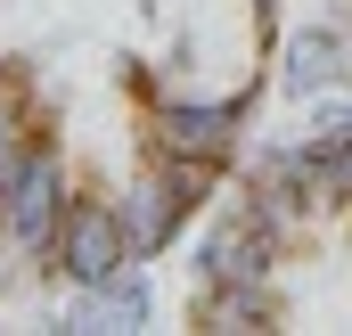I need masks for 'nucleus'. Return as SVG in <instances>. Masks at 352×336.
Returning a JSON list of instances; mask_svg holds the SVG:
<instances>
[{"label": "nucleus", "mask_w": 352, "mask_h": 336, "mask_svg": "<svg viewBox=\"0 0 352 336\" xmlns=\"http://www.w3.org/2000/svg\"><path fill=\"white\" fill-rule=\"evenodd\" d=\"M238 132H246V98L173 90V83H148V74H140V148H148V156L230 165V156H238Z\"/></svg>", "instance_id": "obj_1"}, {"label": "nucleus", "mask_w": 352, "mask_h": 336, "mask_svg": "<svg viewBox=\"0 0 352 336\" xmlns=\"http://www.w3.org/2000/svg\"><path fill=\"white\" fill-rule=\"evenodd\" d=\"M66 205H74V172H66V148L41 132L33 165L16 172L8 197H0V246L16 254V262H50L58 254V230H66Z\"/></svg>", "instance_id": "obj_2"}, {"label": "nucleus", "mask_w": 352, "mask_h": 336, "mask_svg": "<svg viewBox=\"0 0 352 336\" xmlns=\"http://www.w3.org/2000/svg\"><path fill=\"white\" fill-rule=\"evenodd\" d=\"M123 262H131V230H123L115 197H98V189H74V205H66V230H58V254H50V271H58L66 287H107Z\"/></svg>", "instance_id": "obj_3"}, {"label": "nucleus", "mask_w": 352, "mask_h": 336, "mask_svg": "<svg viewBox=\"0 0 352 336\" xmlns=\"http://www.w3.org/2000/svg\"><path fill=\"white\" fill-rule=\"evenodd\" d=\"M246 271H278V238L254 222V205H246V197H230V205L205 222L197 254H188V279H197V287H213V279H246Z\"/></svg>", "instance_id": "obj_4"}, {"label": "nucleus", "mask_w": 352, "mask_h": 336, "mask_svg": "<svg viewBox=\"0 0 352 336\" xmlns=\"http://www.w3.org/2000/svg\"><path fill=\"white\" fill-rule=\"evenodd\" d=\"M188 320L197 328H278L287 320V295H278V271H246V279H213L188 295Z\"/></svg>", "instance_id": "obj_5"}, {"label": "nucleus", "mask_w": 352, "mask_h": 336, "mask_svg": "<svg viewBox=\"0 0 352 336\" xmlns=\"http://www.w3.org/2000/svg\"><path fill=\"white\" fill-rule=\"evenodd\" d=\"M115 213H123V230H131V254H140V262H156V254L180 238V222H188V205L173 197V180L148 165V156H140V172L115 189Z\"/></svg>", "instance_id": "obj_6"}, {"label": "nucleus", "mask_w": 352, "mask_h": 336, "mask_svg": "<svg viewBox=\"0 0 352 336\" xmlns=\"http://www.w3.org/2000/svg\"><path fill=\"white\" fill-rule=\"evenodd\" d=\"M352 74V41L336 25H303V33H287V50H278V90L287 98H320V90H336Z\"/></svg>", "instance_id": "obj_7"}, {"label": "nucleus", "mask_w": 352, "mask_h": 336, "mask_svg": "<svg viewBox=\"0 0 352 336\" xmlns=\"http://www.w3.org/2000/svg\"><path fill=\"white\" fill-rule=\"evenodd\" d=\"M107 295V328H148V312H156V287H148V271H140V254L98 287Z\"/></svg>", "instance_id": "obj_8"}, {"label": "nucleus", "mask_w": 352, "mask_h": 336, "mask_svg": "<svg viewBox=\"0 0 352 336\" xmlns=\"http://www.w3.org/2000/svg\"><path fill=\"white\" fill-rule=\"evenodd\" d=\"M311 148V165H320V197H328V213L344 205L352 213V140H303Z\"/></svg>", "instance_id": "obj_9"}, {"label": "nucleus", "mask_w": 352, "mask_h": 336, "mask_svg": "<svg viewBox=\"0 0 352 336\" xmlns=\"http://www.w3.org/2000/svg\"><path fill=\"white\" fill-rule=\"evenodd\" d=\"M41 132H50V123H0V197H8V180H16V172L33 165Z\"/></svg>", "instance_id": "obj_10"}, {"label": "nucleus", "mask_w": 352, "mask_h": 336, "mask_svg": "<svg viewBox=\"0 0 352 336\" xmlns=\"http://www.w3.org/2000/svg\"><path fill=\"white\" fill-rule=\"evenodd\" d=\"M311 140H352V107L344 98H328V90L311 98Z\"/></svg>", "instance_id": "obj_11"}, {"label": "nucleus", "mask_w": 352, "mask_h": 336, "mask_svg": "<svg viewBox=\"0 0 352 336\" xmlns=\"http://www.w3.org/2000/svg\"><path fill=\"white\" fill-rule=\"evenodd\" d=\"M270 8H278V0H246V17H254V25H270Z\"/></svg>", "instance_id": "obj_12"}]
</instances>
